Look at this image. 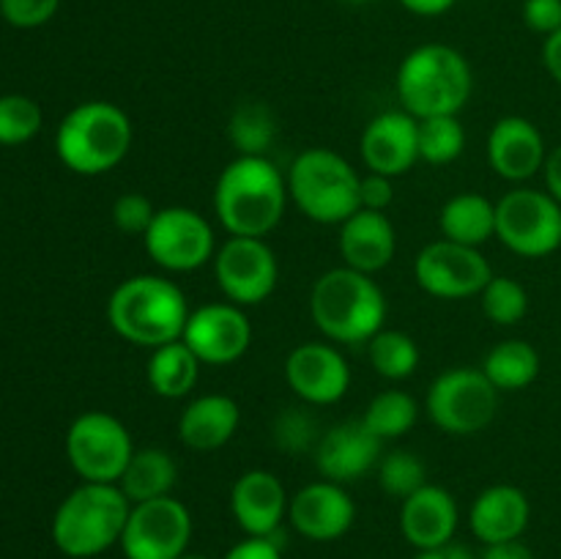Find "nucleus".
<instances>
[{
	"instance_id": "1",
	"label": "nucleus",
	"mask_w": 561,
	"mask_h": 559,
	"mask_svg": "<svg viewBox=\"0 0 561 559\" xmlns=\"http://www.w3.org/2000/svg\"><path fill=\"white\" fill-rule=\"evenodd\" d=\"M288 181L268 157H236L214 186V212L230 236L263 239L285 217Z\"/></svg>"
},
{
	"instance_id": "2",
	"label": "nucleus",
	"mask_w": 561,
	"mask_h": 559,
	"mask_svg": "<svg viewBox=\"0 0 561 559\" xmlns=\"http://www.w3.org/2000/svg\"><path fill=\"white\" fill-rule=\"evenodd\" d=\"M310 316L329 343H370L387 323V296L373 274L348 266L329 269L312 285Z\"/></svg>"
},
{
	"instance_id": "3",
	"label": "nucleus",
	"mask_w": 561,
	"mask_h": 559,
	"mask_svg": "<svg viewBox=\"0 0 561 559\" xmlns=\"http://www.w3.org/2000/svg\"><path fill=\"white\" fill-rule=\"evenodd\" d=\"M190 312L184 290L162 274L126 277L107 299L113 332L126 343L151 351L181 340Z\"/></svg>"
},
{
	"instance_id": "4",
	"label": "nucleus",
	"mask_w": 561,
	"mask_h": 559,
	"mask_svg": "<svg viewBox=\"0 0 561 559\" xmlns=\"http://www.w3.org/2000/svg\"><path fill=\"white\" fill-rule=\"evenodd\" d=\"M398 99L416 121L436 115H460L471 96L469 60L449 44H422L411 49L398 69Z\"/></svg>"
},
{
	"instance_id": "5",
	"label": "nucleus",
	"mask_w": 561,
	"mask_h": 559,
	"mask_svg": "<svg viewBox=\"0 0 561 559\" xmlns=\"http://www.w3.org/2000/svg\"><path fill=\"white\" fill-rule=\"evenodd\" d=\"M131 502L115 482H82L53 515V543L71 559H91L121 546Z\"/></svg>"
},
{
	"instance_id": "6",
	"label": "nucleus",
	"mask_w": 561,
	"mask_h": 559,
	"mask_svg": "<svg viewBox=\"0 0 561 559\" xmlns=\"http://www.w3.org/2000/svg\"><path fill=\"white\" fill-rule=\"evenodd\" d=\"M131 118L113 102L77 104L55 132L58 159L77 175H102L118 168L131 151Z\"/></svg>"
},
{
	"instance_id": "7",
	"label": "nucleus",
	"mask_w": 561,
	"mask_h": 559,
	"mask_svg": "<svg viewBox=\"0 0 561 559\" xmlns=\"http://www.w3.org/2000/svg\"><path fill=\"white\" fill-rule=\"evenodd\" d=\"M359 179L354 164L332 148H307L285 175L290 201L318 225H343L359 212Z\"/></svg>"
},
{
	"instance_id": "8",
	"label": "nucleus",
	"mask_w": 561,
	"mask_h": 559,
	"mask_svg": "<svg viewBox=\"0 0 561 559\" xmlns=\"http://www.w3.org/2000/svg\"><path fill=\"white\" fill-rule=\"evenodd\" d=\"M499 395L482 367H449L427 387L425 411L449 436H474L496 417Z\"/></svg>"
},
{
	"instance_id": "9",
	"label": "nucleus",
	"mask_w": 561,
	"mask_h": 559,
	"mask_svg": "<svg viewBox=\"0 0 561 559\" xmlns=\"http://www.w3.org/2000/svg\"><path fill=\"white\" fill-rule=\"evenodd\" d=\"M131 433L107 411H85L66 433V458L82 482H115L135 455Z\"/></svg>"
},
{
	"instance_id": "10",
	"label": "nucleus",
	"mask_w": 561,
	"mask_h": 559,
	"mask_svg": "<svg viewBox=\"0 0 561 559\" xmlns=\"http://www.w3.org/2000/svg\"><path fill=\"white\" fill-rule=\"evenodd\" d=\"M496 239L520 258H546L561 247V203L518 186L496 203Z\"/></svg>"
},
{
	"instance_id": "11",
	"label": "nucleus",
	"mask_w": 561,
	"mask_h": 559,
	"mask_svg": "<svg viewBox=\"0 0 561 559\" xmlns=\"http://www.w3.org/2000/svg\"><path fill=\"white\" fill-rule=\"evenodd\" d=\"M148 258L168 272H195L217 255L211 223L190 206L159 208L142 236Z\"/></svg>"
},
{
	"instance_id": "12",
	"label": "nucleus",
	"mask_w": 561,
	"mask_h": 559,
	"mask_svg": "<svg viewBox=\"0 0 561 559\" xmlns=\"http://www.w3.org/2000/svg\"><path fill=\"white\" fill-rule=\"evenodd\" d=\"M192 513L181 499L162 497L131 504L121 551L126 559H179L192 540Z\"/></svg>"
},
{
	"instance_id": "13",
	"label": "nucleus",
	"mask_w": 561,
	"mask_h": 559,
	"mask_svg": "<svg viewBox=\"0 0 561 559\" xmlns=\"http://www.w3.org/2000/svg\"><path fill=\"white\" fill-rule=\"evenodd\" d=\"M214 277L225 299L239 307H255L277 288L279 263L263 239L230 236L214 255Z\"/></svg>"
},
{
	"instance_id": "14",
	"label": "nucleus",
	"mask_w": 561,
	"mask_h": 559,
	"mask_svg": "<svg viewBox=\"0 0 561 559\" xmlns=\"http://www.w3.org/2000/svg\"><path fill=\"white\" fill-rule=\"evenodd\" d=\"M414 277L420 288L436 299H471L491 283L493 269L477 247L436 239L416 255Z\"/></svg>"
},
{
	"instance_id": "15",
	"label": "nucleus",
	"mask_w": 561,
	"mask_h": 559,
	"mask_svg": "<svg viewBox=\"0 0 561 559\" xmlns=\"http://www.w3.org/2000/svg\"><path fill=\"white\" fill-rule=\"evenodd\" d=\"M181 340L203 365L225 367L247 354L252 343V323L244 307L233 301H208L190 312Z\"/></svg>"
},
{
	"instance_id": "16",
	"label": "nucleus",
	"mask_w": 561,
	"mask_h": 559,
	"mask_svg": "<svg viewBox=\"0 0 561 559\" xmlns=\"http://www.w3.org/2000/svg\"><path fill=\"white\" fill-rule=\"evenodd\" d=\"M285 381L299 400L310 406H332L345 398L351 387V367L337 345L312 343L296 345L285 360Z\"/></svg>"
},
{
	"instance_id": "17",
	"label": "nucleus",
	"mask_w": 561,
	"mask_h": 559,
	"mask_svg": "<svg viewBox=\"0 0 561 559\" xmlns=\"http://www.w3.org/2000/svg\"><path fill=\"white\" fill-rule=\"evenodd\" d=\"M356 521V504L345 486L316 480L290 497L288 524L312 543H332L348 535Z\"/></svg>"
},
{
	"instance_id": "18",
	"label": "nucleus",
	"mask_w": 561,
	"mask_h": 559,
	"mask_svg": "<svg viewBox=\"0 0 561 559\" xmlns=\"http://www.w3.org/2000/svg\"><path fill=\"white\" fill-rule=\"evenodd\" d=\"M362 162L373 173L398 179L420 162V121L405 110H387L367 121L359 137Z\"/></svg>"
},
{
	"instance_id": "19",
	"label": "nucleus",
	"mask_w": 561,
	"mask_h": 559,
	"mask_svg": "<svg viewBox=\"0 0 561 559\" xmlns=\"http://www.w3.org/2000/svg\"><path fill=\"white\" fill-rule=\"evenodd\" d=\"M290 497L268 469H250L230 488V513L247 537H277L288 521Z\"/></svg>"
},
{
	"instance_id": "20",
	"label": "nucleus",
	"mask_w": 561,
	"mask_h": 559,
	"mask_svg": "<svg viewBox=\"0 0 561 559\" xmlns=\"http://www.w3.org/2000/svg\"><path fill=\"white\" fill-rule=\"evenodd\" d=\"M383 442L370 431V427L359 420L340 422V425L329 427L316 444V469L323 480L348 482L362 480L373 466L381 460Z\"/></svg>"
},
{
	"instance_id": "21",
	"label": "nucleus",
	"mask_w": 561,
	"mask_h": 559,
	"mask_svg": "<svg viewBox=\"0 0 561 559\" xmlns=\"http://www.w3.org/2000/svg\"><path fill=\"white\" fill-rule=\"evenodd\" d=\"M546 157L542 132L524 115H504L488 135V162L493 173L513 184L540 173Z\"/></svg>"
},
{
	"instance_id": "22",
	"label": "nucleus",
	"mask_w": 561,
	"mask_h": 559,
	"mask_svg": "<svg viewBox=\"0 0 561 559\" xmlns=\"http://www.w3.org/2000/svg\"><path fill=\"white\" fill-rule=\"evenodd\" d=\"M458 524L460 510L455 497L447 488L431 486V482L403 499V507H400V532L416 551H431V548L453 543Z\"/></svg>"
},
{
	"instance_id": "23",
	"label": "nucleus",
	"mask_w": 561,
	"mask_h": 559,
	"mask_svg": "<svg viewBox=\"0 0 561 559\" xmlns=\"http://www.w3.org/2000/svg\"><path fill=\"white\" fill-rule=\"evenodd\" d=\"M340 258L343 266L356 269V272L376 274L394 261L398 252V230L387 212H370L359 208L340 225L337 236Z\"/></svg>"
},
{
	"instance_id": "24",
	"label": "nucleus",
	"mask_w": 561,
	"mask_h": 559,
	"mask_svg": "<svg viewBox=\"0 0 561 559\" xmlns=\"http://www.w3.org/2000/svg\"><path fill=\"white\" fill-rule=\"evenodd\" d=\"M531 518L529 497L518 486L499 482L488 486L480 497L471 502L469 526L482 546L524 537Z\"/></svg>"
},
{
	"instance_id": "25",
	"label": "nucleus",
	"mask_w": 561,
	"mask_h": 559,
	"mask_svg": "<svg viewBox=\"0 0 561 559\" xmlns=\"http://www.w3.org/2000/svg\"><path fill=\"white\" fill-rule=\"evenodd\" d=\"M241 409L230 395H197L179 417V438L186 449L214 453L236 436Z\"/></svg>"
},
{
	"instance_id": "26",
	"label": "nucleus",
	"mask_w": 561,
	"mask_h": 559,
	"mask_svg": "<svg viewBox=\"0 0 561 559\" xmlns=\"http://www.w3.org/2000/svg\"><path fill=\"white\" fill-rule=\"evenodd\" d=\"M438 228H442V239L480 250L496 236V203L477 192H460L444 203L438 214Z\"/></svg>"
},
{
	"instance_id": "27",
	"label": "nucleus",
	"mask_w": 561,
	"mask_h": 559,
	"mask_svg": "<svg viewBox=\"0 0 561 559\" xmlns=\"http://www.w3.org/2000/svg\"><path fill=\"white\" fill-rule=\"evenodd\" d=\"M179 482V466L173 455L162 447L135 449L129 466L121 475L118 488L126 493L131 504L151 502V499L173 497V488Z\"/></svg>"
},
{
	"instance_id": "28",
	"label": "nucleus",
	"mask_w": 561,
	"mask_h": 559,
	"mask_svg": "<svg viewBox=\"0 0 561 559\" xmlns=\"http://www.w3.org/2000/svg\"><path fill=\"white\" fill-rule=\"evenodd\" d=\"M201 367L203 362L192 354L190 345L184 340H173V343L153 349L151 356H148V387L159 398H186L197 387V381H201Z\"/></svg>"
},
{
	"instance_id": "29",
	"label": "nucleus",
	"mask_w": 561,
	"mask_h": 559,
	"mask_svg": "<svg viewBox=\"0 0 561 559\" xmlns=\"http://www.w3.org/2000/svg\"><path fill=\"white\" fill-rule=\"evenodd\" d=\"M482 373L499 392H518L540 376V354L526 340H502L485 354Z\"/></svg>"
},
{
	"instance_id": "30",
	"label": "nucleus",
	"mask_w": 561,
	"mask_h": 559,
	"mask_svg": "<svg viewBox=\"0 0 561 559\" xmlns=\"http://www.w3.org/2000/svg\"><path fill=\"white\" fill-rule=\"evenodd\" d=\"M420 420V403L405 389H383L367 403L362 422L376 433L381 442L405 436Z\"/></svg>"
},
{
	"instance_id": "31",
	"label": "nucleus",
	"mask_w": 561,
	"mask_h": 559,
	"mask_svg": "<svg viewBox=\"0 0 561 559\" xmlns=\"http://www.w3.org/2000/svg\"><path fill=\"white\" fill-rule=\"evenodd\" d=\"M228 137L239 157H266L277 137V121L263 102L239 104L228 121Z\"/></svg>"
},
{
	"instance_id": "32",
	"label": "nucleus",
	"mask_w": 561,
	"mask_h": 559,
	"mask_svg": "<svg viewBox=\"0 0 561 559\" xmlns=\"http://www.w3.org/2000/svg\"><path fill=\"white\" fill-rule=\"evenodd\" d=\"M367 351H370L373 370L389 381H403V378L414 376V370L420 367V345L403 329L383 327L367 343Z\"/></svg>"
},
{
	"instance_id": "33",
	"label": "nucleus",
	"mask_w": 561,
	"mask_h": 559,
	"mask_svg": "<svg viewBox=\"0 0 561 559\" xmlns=\"http://www.w3.org/2000/svg\"><path fill=\"white\" fill-rule=\"evenodd\" d=\"M466 151V129L458 115H436L420 121V159L427 164H449Z\"/></svg>"
},
{
	"instance_id": "34",
	"label": "nucleus",
	"mask_w": 561,
	"mask_h": 559,
	"mask_svg": "<svg viewBox=\"0 0 561 559\" xmlns=\"http://www.w3.org/2000/svg\"><path fill=\"white\" fill-rule=\"evenodd\" d=\"M480 305L488 321L496 327H513V323L524 321V316L529 312V294L518 280L493 274L491 283L482 288Z\"/></svg>"
},
{
	"instance_id": "35",
	"label": "nucleus",
	"mask_w": 561,
	"mask_h": 559,
	"mask_svg": "<svg viewBox=\"0 0 561 559\" xmlns=\"http://www.w3.org/2000/svg\"><path fill=\"white\" fill-rule=\"evenodd\" d=\"M378 482H381V491L387 497H394L403 502L411 493L420 491L422 486H427L425 464H422V458L416 453L392 449V453L381 455V460H378Z\"/></svg>"
},
{
	"instance_id": "36",
	"label": "nucleus",
	"mask_w": 561,
	"mask_h": 559,
	"mask_svg": "<svg viewBox=\"0 0 561 559\" xmlns=\"http://www.w3.org/2000/svg\"><path fill=\"white\" fill-rule=\"evenodd\" d=\"M42 124V107L31 96H22V93L0 96V146H22L33 140Z\"/></svg>"
},
{
	"instance_id": "37",
	"label": "nucleus",
	"mask_w": 561,
	"mask_h": 559,
	"mask_svg": "<svg viewBox=\"0 0 561 559\" xmlns=\"http://www.w3.org/2000/svg\"><path fill=\"white\" fill-rule=\"evenodd\" d=\"M318 438L321 436H318L316 420L305 409H285L274 420V442L279 449H288L294 455L301 449H316Z\"/></svg>"
},
{
	"instance_id": "38",
	"label": "nucleus",
	"mask_w": 561,
	"mask_h": 559,
	"mask_svg": "<svg viewBox=\"0 0 561 559\" xmlns=\"http://www.w3.org/2000/svg\"><path fill=\"white\" fill-rule=\"evenodd\" d=\"M159 208L148 201L142 192H124L113 203V225L126 236H146L148 225L153 223Z\"/></svg>"
},
{
	"instance_id": "39",
	"label": "nucleus",
	"mask_w": 561,
	"mask_h": 559,
	"mask_svg": "<svg viewBox=\"0 0 561 559\" xmlns=\"http://www.w3.org/2000/svg\"><path fill=\"white\" fill-rule=\"evenodd\" d=\"M60 0H0V16L9 25L22 27H42L58 14Z\"/></svg>"
},
{
	"instance_id": "40",
	"label": "nucleus",
	"mask_w": 561,
	"mask_h": 559,
	"mask_svg": "<svg viewBox=\"0 0 561 559\" xmlns=\"http://www.w3.org/2000/svg\"><path fill=\"white\" fill-rule=\"evenodd\" d=\"M394 201V179L367 170L359 179V208L370 212H387Z\"/></svg>"
},
{
	"instance_id": "41",
	"label": "nucleus",
	"mask_w": 561,
	"mask_h": 559,
	"mask_svg": "<svg viewBox=\"0 0 561 559\" xmlns=\"http://www.w3.org/2000/svg\"><path fill=\"white\" fill-rule=\"evenodd\" d=\"M524 22L542 36L561 31V0H524Z\"/></svg>"
},
{
	"instance_id": "42",
	"label": "nucleus",
	"mask_w": 561,
	"mask_h": 559,
	"mask_svg": "<svg viewBox=\"0 0 561 559\" xmlns=\"http://www.w3.org/2000/svg\"><path fill=\"white\" fill-rule=\"evenodd\" d=\"M222 559H283L277 537H244Z\"/></svg>"
},
{
	"instance_id": "43",
	"label": "nucleus",
	"mask_w": 561,
	"mask_h": 559,
	"mask_svg": "<svg viewBox=\"0 0 561 559\" xmlns=\"http://www.w3.org/2000/svg\"><path fill=\"white\" fill-rule=\"evenodd\" d=\"M480 559H535L531 548L524 540H504V543H491V546L482 548Z\"/></svg>"
},
{
	"instance_id": "44",
	"label": "nucleus",
	"mask_w": 561,
	"mask_h": 559,
	"mask_svg": "<svg viewBox=\"0 0 561 559\" xmlns=\"http://www.w3.org/2000/svg\"><path fill=\"white\" fill-rule=\"evenodd\" d=\"M398 3L416 16H442L447 14L458 0H398Z\"/></svg>"
},
{
	"instance_id": "45",
	"label": "nucleus",
	"mask_w": 561,
	"mask_h": 559,
	"mask_svg": "<svg viewBox=\"0 0 561 559\" xmlns=\"http://www.w3.org/2000/svg\"><path fill=\"white\" fill-rule=\"evenodd\" d=\"M542 64H546L548 75L561 85V31L546 36V44H542Z\"/></svg>"
},
{
	"instance_id": "46",
	"label": "nucleus",
	"mask_w": 561,
	"mask_h": 559,
	"mask_svg": "<svg viewBox=\"0 0 561 559\" xmlns=\"http://www.w3.org/2000/svg\"><path fill=\"white\" fill-rule=\"evenodd\" d=\"M542 170H546V190H548V195L557 197V201L561 203V146L553 148V151H548Z\"/></svg>"
},
{
	"instance_id": "47",
	"label": "nucleus",
	"mask_w": 561,
	"mask_h": 559,
	"mask_svg": "<svg viewBox=\"0 0 561 559\" xmlns=\"http://www.w3.org/2000/svg\"><path fill=\"white\" fill-rule=\"evenodd\" d=\"M414 559H480L471 554V548L460 546V543H447V546L431 548V551H416Z\"/></svg>"
},
{
	"instance_id": "48",
	"label": "nucleus",
	"mask_w": 561,
	"mask_h": 559,
	"mask_svg": "<svg viewBox=\"0 0 561 559\" xmlns=\"http://www.w3.org/2000/svg\"><path fill=\"white\" fill-rule=\"evenodd\" d=\"M345 3H354V5H362V3H373V0H345Z\"/></svg>"
},
{
	"instance_id": "49",
	"label": "nucleus",
	"mask_w": 561,
	"mask_h": 559,
	"mask_svg": "<svg viewBox=\"0 0 561 559\" xmlns=\"http://www.w3.org/2000/svg\"><path fill=\"white\" fill-rule=\"evenodd\" d=\"M179 559H206V557H197V554H184V557H179Z\"/></svg>"
}]
</instances>
